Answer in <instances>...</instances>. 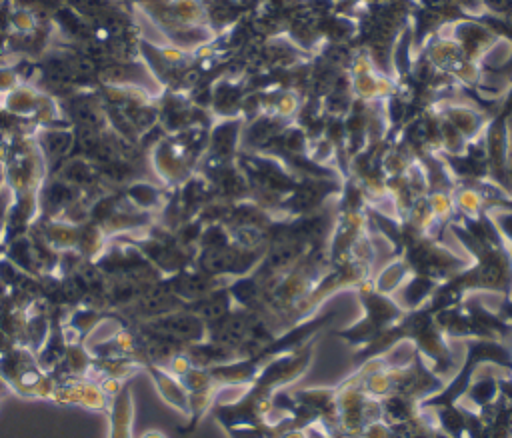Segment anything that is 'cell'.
<instances>
[{
  "instance_id": "2",
  "label": "cell",
  "mask_w": 512,
  "mask_h": 438,
  "mask_svg": "<svg viewBox=\"0 0 512 438\" xmlns=\"http://www.w3.org/2000/svg\"><path fill=\"white\" fill-rule=\"evenodd\" d=\"M498 222H500L502 232L512 240V214H502V216H498Z\"/></svg>"
},
{
  "instance_id": "3",
  "label": "cell",
  "mask_w": 512,
  "mask_h": 438,
  "mask_svg": "<svg viewBox=\"0 0 512 438\" xmlns=\"http://www.w3.org/2000/svg\"><path fill=\"white\" fill-rule=\"evenodd\" d=\"M140 438H168V436L164 432H160V430H148Z\"/></svg>"
},
{
  "instance_id": "4",
  "label": "cell",
  "mask_w": 512,
  "mask_h": 438,
  "mask_svg": "<svg viewBox=\"0 0 512 438\" xmlns=\"http://www.w3.org/2000/svg\"><path fill=\"white\" fill-rule=\"evenodd\" d=\"M308 434H310V430H308ZM310 438H314V436H312V434H310Z\"/></svg>"
},
{
  "instance_id": "1",
  "label": "cell",
  "mask_w": 512,
  "mask_h": 438,
  "mask_svg": "<svg viewBox=\"0 0 512 438\" xmlns=\"http://www.w3.org/2000/svg\"><path fill=\"white\" fill-rule=\"evenodd\" d=\"M108 438H132V404L128 398H118L112 408L110 436Z\"/></svg>"
}]
</instances>
